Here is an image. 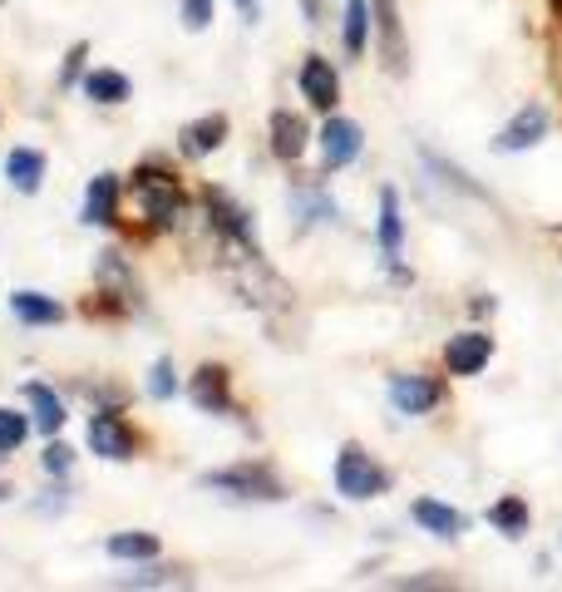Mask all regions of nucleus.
Returning a JSON list of instances; mask_svg holds the SVG:
<instances>
[{
    "label": "nucleus",
    "instance_id": "7ed1b4c3",
    "mask_svg": "<svg viewBox=\"0 0 562 592\" xmlns=\"http://www.w3.org/2000/svg\"><path fill=\"white\" fill-rule=\"evenodd\" d=\"M330 484H336V494L346 499V504H371V499L390 494L395 474L385 469L361 440H346L336 450V459H330Z\"/></svg>",
    "mask_w": 562,
    "mask_h": 592
},
{
    "label": "nucleus",
    "instance_id": "72a5a7b5",
    "mask_svg": "<svg viewBox=\"0 0 562 592\" xmlns=\"http://www.w3.org/2000/svg\"><path fill=\"white\" fill-rule=\"evenodd\" d=\"M395 588H454V578H435V572H420V578H400Z\"/></svg>",
    "mask_w": 562,
    "mask_h": 592
},
{
    "label": "nucleus",
    "instance_id": "0eeeda50",
    "mask_svg": "<svg viewBox=\"0 0 562 592\" xmlns=\"http://www.w3.org/2000/svg\"><path fill=\"white\" fill-rule=\"evenodd\" d=\"M89 454H99V459L109 464H134L138 459V430L124 420V410L118 405H99L95 415H89Z\"/></svg>",
    "mask_w": 562,
    "mask_h": 592
},
{
    "label": "nucleus",
    "instance_id": "473e14b6",
    "mask_svg": "<svg viewBox=\"0 0 562 592\" xmlns=\"http://www.w3.org/2000/svg\"><path fill=\"white\" fill-rule=\"evenodd\" d=\"M85 60H89V40H75L64 50V65H60V89H75L85 79Z\"/></svg>",
    "mask_w": 562,
    "mask_h": 592
},
{
    "label": "nucleus",
    "instance_id": "1a4fd4ad",
    "mask_svg": "<svg viewBox=\"0 0 562 592\" xmlns=\"http://www.w3.org/2000/svg\"><path fill=\"white\" fill-rule=\"evenodd\" d=\"M371 35H375V54H380V70L390 79H404L410 75V35H404V21H400V5L395 0H371Z\"/></svg>",
    "mask_w": 562,
    "mask_h": 592
},
{
    "label": "nucleus",
    "instance_id": "dca6fc26",
    "mask_svg": "<svg viewBox=\"0 0 562 592\" xmlns=\"http://www.w3.org/2000/svg\"><path fill=\"white\" fill-rule=\"evenodd\" d=\"M410 518L420 533H429V539H439V543H459L469 528H474V518H469L464 508L445 504V499H435V494L410 499Z\"/></svg>",
    "mask_w": 562,
    "mask_h": 592
},
{
    "label": "nucleus",
    "instance_id": "39448f33",
    "mask_svg": "<svg viewBox=\"0 0 562 592\" xmlns=\"http://www.w3.org/2000/svg\"><path fill=\"white\" fill-rule=\"evenodd\" d=\"M198 203H202V217H208V227H213V237L223 242L227 257H242V252H262V248H257L252 213H247V207L237 203V198L227 193V188L208 184V188L198 193Z\"/></svg>",
    "mask_w": 562,
    "mask_h": 592
},
{
    "label": "nucleus",
    "instance_id": "f03ea898",
    "mask_svg": "<svg viewBox=\"0 0 562 592\" xmlns=\"http://www.w3.org/2000/svg\"><path fill=\"white\" fill-rule=\"evenodd\" d=\"M198 489H208L217 499H233V504H287L291 499L282 469L266 459H237V464H223V469H208L198 474Z\"/></svg>",
    "mask_w": 562,
    "mask_h": 592
},
{
    "label": "nucleus",
    "instance_id": "f704fd0d",
    "mask_svg": "<svg viewBox=\"0 0 562 592\" xmlns=\"http://www.w3.org/2000/svg\"><path fill=\"white\" fill-rule=\"evenodd\" d=\"M233 5H237V15H242V25H252V30L262 25V0H233Z\"/></svg>",
    "mask_w": 562,
    "mask_h": 592
},
{
    "label": "nucleus",
    "instance_id": "6ab92c4d",
    "mask_svg": "<svg viewBox=\"0 0 562 592\" xmlns=\"http://www.w3.org/2000/svg\"><path fill=\"white\" fill-rule=\"evenodd\" d=\"M227 134H233V118H227L223 109H208V114L188 118V124L178 129V153L188 163H202V159H213V153L223 149Z\"/></svg>",
    "mask_w": 562,
    "mask_h": 592
},
{
    "label": "nucleus",
    "instance_id": "bb28decb",
    "mask_svg": "<svg viewBox=\"0 0 562 592\" xmlns=\"http://www.w3.org/2000/svg\"><path fill=\"white\" fill-rule=\"evenodd\" d=\"M104 558L149 563V558H163V543H159V533H149V528H118V533L104 539Z\"/></svg>",
    "mask_w": 562,
    "mask_h": 592
},
{
    "label": "nucleus",
    "instance_id": "a878e982",
    "mask_svg": "<svg viewBox=\"0 0 562 592\" xmlns=\"http://www.w3.org/2000/svg\"><path fill=\"white\" fill-rule=\"evenodd\" d=\"M371 0H340V50H346V60H361L371 50Z\"/></svg>",
    "mask_w": 562,
    "mask_h": 592
},
{
    "label": "nucleus",
    "instance_id": "cd10ccee",
    "mask_svg": "<svg viewBox=\"0 0 562 592\" xmlns=\"http://www.w3.org/2000/svg\"><path fill=\"white\" fill-rule=\"evenodd\" d=\"M118 588H192V568H183V563H134V572H124V578H114Z\"/></svg>",
    "mask_w": 562,
    "mask_h": 592
},
{
    "label": "nucleus",
    "instance_id": "c9c22d12",
    "mask_svg": "<svg viewBox=\"0 0 562 592\" xmlns=\"http://www.w3.org/2000/svg\"><path fill=\"white\" fill-rule=\"evenodd\" d=\"M301 11H307L311 30H321V25H326V5H321V0H301Z\"/></svg>",
    "mask_w": 562,
    "mask_h": 592
},
{
    "label": "nucleus",
    "instance_id": "423d86ee",
    "mask_svg": "<svg viewBox=\"0 0 562 592\" xmlns=\"http://www.w3.org/2000/svg\"><path fill=\"white\" fill-rule=\"evenodd\" d=\"M287 207H291V227H297V237H311V232H321V227L346 223V217H340V203L326 188V178H297L291 193H287Z\"/></svg>",
    "mask_w": 562,
    "mask_h": 592
},
{
    "label": "nucleus",
    "instance_id": "f8f14e48",
    "mask_svg": "<svg viewBox=\"0 0 562 592\" xmlns=\"http://www.w3.org/2000/svg\"><path fill=\"white\" fill-rule=\"evenodd\" d=\"M124 198H128V184L124 173H95L85 184V203H79V223L85 227H118L124 223Z\"/></svg>",
    "mask_w": 562,
    "mask_h": 592
},
{
    "label": "nucleus",
    "instance_id": "a211bd4d",
    "mask_svg": "<svg viewBox=\"0 0 562 592\" xmlns=\"http://www.w3.org/2000/svg\"><path fill=\"white\" fill-rule=\"evenodd\" d=\"M439 361H445L449 376L469 380V376H484L488 361H494V336L484 331V326H474V331H454L445 341V351H439Z\"/></svg>",
    "mask_w": 562,
    "mask_h": 592
},
{
    "label": "nucleus",
    "instance_id": "e433bc0d",
    "mask_svg": "<svg viewBox=\"0 0 562 592\" xmlns=\"http://www.w3.org/2000/svg\"><path fill=\"white\" fill-rule=\"evenodd\" d=\"M5 499H11V484H0V504H5Z\"/></svg>",
    "mask_w": 562,
    "mask_h": 592
},
{
    "label": "nucleus",
    "instance_id": "7c9ffc66",
    "mask_svg": "<svg viewBox=\"0 0 562 592\" xmlns=\"http://www.w3.org/2000/svg\"><path fill=\"white\" fill-rule=\"evenodd\" d=\"M40 464H45V474H50V479H70V469H75V450H70V440L50 434V444H45Z\"/></svg>",
    "mask_w": 562,
    "mask_h": 592
},
{
    "label": "nucleus",
    "instance_id": "4468645a",
    "mask_svg": "<svg viewBox=\"0 0 562 592\" xmlns=\"http://www.w3.org/2000/svg\"><path fill=\"white\" fill-rule=\"evenodd\" d=\"M548 129H552L548 104L528 99V104H523L519 114H513L509 124H503V129L494 134V143H488V149H494V153H533L542 139H548Z\"/></svg>",
    "mask_w": 562,
    "mask_h": 592
},
{
    "label": "nucleus",
    "instance_id": "c85d7f7f",
    "mask_svg": "<svg viewBox=\"0 0 562 592\" xmlns=\"http://www.w3.org/2000/svg\"><path fill=\"white\" fill-rule=\"evenodd\" d=\"M143 390H149V400H159V405H168V400L183 395V380H178V366H173V355H153L149 376H143Z\"/></svg>",
    "mask_w": 562,
    "mask_h": 592
},
{
    "label": "nucleus",
    "instance_id": "4be33fe9",
    "mask_svg": "<svg viewBox=\"0 0 562 592\" xmlns=\"http://www.w3.org/2000/svg\"><path fill=\"white\" fill-rule=\"evenodd\" d=\"M11 316H15L21 326H64L70 306H64L60 297H50V291L21 287V291H11Z\"/></svg>",
    "mask_w": 562,
    "mask_h": 592
},
{
    "label": "nucleus",
    "instance_id": "6e6552de",
    "mask_svg": "<svg viewBox=\"0 0 562 592\" xmlns=\"http://www.w3.org/2000/svg\"><path fill=\"white\" fill-rule=\"evenodd\" d=\"M183 395H188L202 415H217V420H242V405H237V395H233V370L217 366V361H202V366L188 376Z\"/></svg>",
    "mask_w": 562,
    "mask_h": 592
},
{
    "label": "nucleus",
    "instance_id": "b1692460",
    "mask_svg": "<svg viewBox=\"0 0 562 592\" xmlns=\"http://www.w3.org/2000/svg\"><path fill=\"white\" fill-rule=\"evenodd\" d=\"M21 395H25V405H30V420H35V430L50 440V434H60L64 430V400H60V390H50L45 380H25L21 386Z\"/></svg>",
    "mask_w": 562,
    "mask_h": 592
},
{
    "label": "nucleus",
    "instance_id": "aec40b11",
    "mask_svg": "<svg viewBox=\"0 0 562 592\" xmlns=\"http://www.w3.org/2000/svg\"><path fill=\"white\" fill-rule=\"evenodd\" d=\"M420 163H425L429 173H435V184L439 188H449V193H459V198H469V203H488L494 207V193H488L484 184H478L469 168H454V163L445 159V153H435V149H420Z\"/></svg>",
    "mask_w": 562,
    "mask_h": 592
},
{
    "label": "nucleus",
    "instance_id": "f3484780",
    "mask_svg": "<svg viewBox=\"0 0 562 592\" xmlns=\"http://www.w3.org/2000/svg\"><path fill=\"white\" fill-rule=\"evenodd\" d=\"M297 89H301V99H307L316 114H336L340 109V75H336V65H330L326 54H301V65H297Z\"/></svg>",
    "mask_w": 562,
    "mask_h": 592
},
{
    "label": "nucleus",
    "instance_id": "20e7f679",
    "mask_svg": "<svg viewBox=\"0 0 562 592\" xmlns=\"http://www.w3.org/2000/svg\"><path fill=\"white\" fill-rule=\"evenodd\" d=\"M95 287L104 297L109 316H138L149 312V291H143V277H138L134 257L124 248H99L95 252Z\"/></svg>",
    "mask_w": 562,
    "mask_h": 592
},
{
    "label": "nucleus",
    "instance_id": "c756f323",
    "mask_svg": "<svg viewBox=\"0 0 562 592\" xmlns=\"http://www.w3.org/2000/svg\"><path fill=\"white\" fill-rule=\"evenodd\" d=\"M30 430H35L30 415H21V410H11V405H0V459L21 450V444L30 440Z\"/></svg>",
    "mask_w": 562,
    "mask_h": 592
},
{
    "label": "nucleus",
    "instance_id": "9b49d317",
    "mask_svg": "<svg viewBox=\"0 0 562 592\" xmlns=\"http://www.w3.org/2000/svg\"><path fill=\"white\" fill-rule=\"evenodd\" d=\"M445 380L429 376V370H395L390 376V405L400 410L404 420H425L445 405Z\"/></svg>",
    "mask_w": 562,
    "mask_h": 592
},
{
    "label": "nucleus",
    "instance_id": "393cba45",
    "mask_svg": "<svg viewBox=\"0 0 562 592\" xmlns=\"http://www.w3.org/2000/svg\"><path fill=\"white\" fill-rule=\"evenodd\" d=\"M484 524L488 528H499L509 543H519V539H528V528H533V508H528V499L523 494H499L494 504L484 508Z\"/></svg>",
    "mask_w": 562,
    "mask_h": 592
},
{
    "label": "nucleus",
    "instance_id": "9d476101",
    "mask_svg": "<svg viewBox=\"0 0 562 592\" xmlns=\"http://www.w3.org/2000/svg\"><path fill=\"white\" fill-rule=\"evenodd\" d=\"M316 153H321V173H346L350 163H361L365 129L350 114H326V124L316 129Z\"/></svg>",
    "mask_w": 562,
    "mask_h": 592
},
{
    "label": "nucleus",
    "instance_id": "412c9836",
    "mask_svg": "<svg viewBox=\"0 0 562 592\" xmlns=\"http://www.w3.org/2000/svg\"><path fill=\"white\" fill-rule=\"evenodd\" d=\"M79 95L99 109H118V104L134 99V79L114 65H95V70H85V79H79Z\"/></svg>",
    "mask_w": 562,
    "mask_h": 592
},
{
    "label": "nucleus",
    "instance_id": "5701e85b",
    "mask_svg": "<svg viewBox=\"0 0 562 592\" xmlns=\"http://www.w3.org/2000/svg\"><path fill=\"white\" fill-rule=\"evenodd\" d=\"M45 173H50V159H45V149H30V143H21V149L5 153V184L15 188V193L35 198L45 188Z\"/></svg>",
    "mask_w": 562,
    "mask_h": 592
},
{
    "label": "nucleus",
    "instance_id": "2f4dec72",
    "mask_svg": "<svg viewBox=\"0 0 562 592\" xmlns=\"http://www.w3.org/2000/svg\"><path fill=\"white\" fill-rule=\"evenodd\" d=\"M178 15H183V30L202 35L217 15V0H178Z\"/></svg>",
    "mask_w": 562,
    "mask_h": 592
},
{
    "label": "nucleus",
    "instance_id": "ddd939ff",
    "mask_svg": "<svg viewBox=\"0 0 562 592\" xmlns=\"http://www.w3.org/2000/svg\"><path fill=\"white\" fill-rule=\"evenodd\" d=\"M375 248H380V262L395 272V281H410V272L400 267L404 257V207H400V188L385 184L380 188V217H375Z\"/></svg>",
    "mask_w": 562,
    "mask_h": 592
},
{
    "label": "nucleus",
    "instance_id": "2eb2a0df",
    "mask_svg": "<svg viewBox=\"0 0 562 592\" xmlns=\"http://www.w3.org/2000/svg\"><path fill=\"white\" fill-rule=\"evenodd\" d=\"M316 143V134H311V124L301 118V109H272L266 114V149H272L276 163H301V153Z\"/></svg>",
    "mask_w": 562,
    "mask_h": 592
},
{
    "label": "nucleus",
    "instance_id": "f257e3e1",
    "mask_svg": "<svg viewBox=\"0 0 562 592\" xmlns=\"http://www.w3.org/2000/svg\"><path fill=\"white\" fill-rule=\"evenodd\" d=\"M128 198H134L138 217L149 232H173V227L188 217V188H183V173L168 159H138L134 173L124 178Z\"/></svg>",
    "mask_w": 562,
    "mask_h": 592
}]
</instances>
